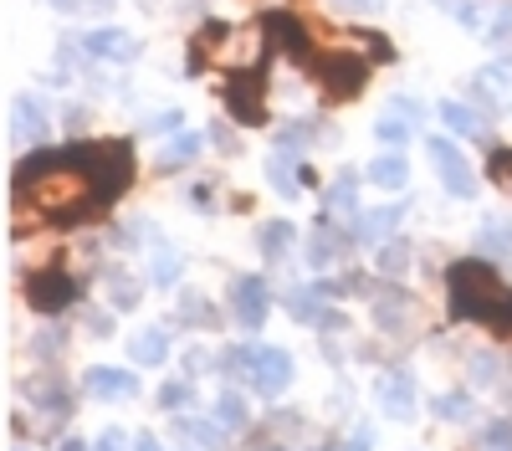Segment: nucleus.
I'll list each match as a JSON object with an SVG mask.
<instances>
[{"mask_svg": "<svg viewBox=\"0 0 512 451\" xmlns=\"http://www.w3.org/2000/svg\"><path fill=\"white\" fill-rule=\"evenodd\" d=\"M16 200H31V211L52 216V221H82L103 205L93 190V175L82 170L77 149L26 159V170L16 175Z\"/></svg>", "mask_w": 512, "mask_h": 451, "instance_id": "nucleus-1", "label": "nucleus"}, {"mask_svg": "<svg viewBox=\"0 0 512 451\" xmlns=\"http://www.w3.org/2000/svg\"><path fill=\"white\" fill-rule=\"evenodd\" d=\"M446 287H451V313L456 318H477L492 334H512V287L482 257L451 262Z\"/></svg>", "mask_w": 512, "mask_h": 451, "instance_id": "nucleus-2", "label": "nucleus"}, {"mask_svg": "<svg viewBox=\"0 0 512 451\" xmlns=\"http://www.w3.org/2000/svg\"><path fill=\"white\" fill-rule=\"evenodd\" d=\"M77 159L82 170L93 175V190L98 200H118L128 190V180H134V149H128L123 139H98V144H77Z\"/></svg>", "mask_w": 512, "mask_h": 451, "instance_id": "nucleus-3", "label": "nucleus"}, {"mask_svg": "<svg viewBox=\"0 0 512 451\" xmlns=\"http://www.w3.org/2000/svg\"><path fill=\"white\" fill-rule=\"evenodd\" d=\"M313 72H318V82H323V98H328V103L359 98L364 82H369V67H364L354 52H323V57L313 62Z\"/></svg>", "mask_w": 512, "mask_h": 451, "instance_id": "nucleus-4", "label": "nucleus"}, {"mask_svg": "<svg viewBox=\"0 0 512 451\" xmlns=\"http://www.w3.org/2000/svg\"><path fill=\"white\" fill-rule=\"evenodd\" d=\"M72 298H77L72 267H41V272L26 277V303H31L36 313H62Z\"/></svg>", "mask_w": 512, "mask_h": 451, "instance_id": "nucleus-5", "label": "nucleus"}, {"mask_svg": "<svg viewBox=\"0 0 512 451\" xmlns=\"http://www.w3.org/2000/svg\"><path fill=\"white\" fill-rule=\"evenodd\" d=\"M425 149H431L436 175H441V185H446L456 200H472V195H477V175H472V164H466V154H461L451 139H441V134H436Z\"/></svg>", "mask_w": 512, "mask_h": 451, "instance_id": "nucleus-6", "label": "nucleus"}, {"mask_svg": "<svg viewBox=\"0 0 512 451\" xmlns=\"http://www.w3.org/2000/svg\"><path fill=\"white\" fill-rule=\"evenodd\" d=\"M226 108L236 123H267V98H262V72H236L226 82Z\"/></svg>", "mask_w": 512, "mask_h": 451, "instance_id": "nucleus-7", "label": "nucleus"}, {"mask_svg": "<svg viewBox=\"0 0 512 451\" xmlns=\"http://www.w3.org/2000/svg\"><path fill=\"white\" fill-rule=\"evenodd\" d=\"M267 308H272V293H267L262 277H236L231 282V313H236L241 328H262Z\"/></svg>", "mask_w": 512, "mask_h": 451, "instance_id": "nucleus-8", "label": "nucleus"}, {"mask_svg": "<svg viewBox=\"0 0 512 451\" xmlns=\"http://www.w3.org/2000/svg\"><path fill=\"white\" fill-rule=\"evenodd\" d=\"M251 385L262 395H282L292 385V354L287 349H256V369H251Z\"/></svg>", "mask_w": 512, "mask_h": 451, "instance_id": "nucleus-9", "label": "nucleus"}, {"mask_svg": "<svg viewBox=\"0 0 512 451\" xmlns=\"http://www.w3.org/2000/svg\"><path fill=\"white\" fill-rule=\"evenodd\" d=\"M379 410L390 421H410L415 416V380L405 375V369H395V375L379 380Z\"/></svg>", "mask_w": 512, "mask_h": 451, "instance_id": "nucleus-10", "label": "nucleus"}, {"mask_svg": "<svg viewBox=\"0 0 512 451\" xmlns=\"http://www.w3.org/2000/svg\"><path fill=\"white\" fill-rule=\"evenodd\" d=\"M82 52L98 57V62H134L139 57V41L128 31H113V26H98L88 41H82Z\"/></svg>", "mask_w": 512, "mask_h": 451, "instance_id": "nucleus-11", "label": "nucleus"}, {"mask_svg": "<svg viewBox=\"0 0 512 451\" xmlns=\"http://www.w3.org/2000/svg\"><path fill=\"white\" fill-rule=\"evenodd\" d=\"M267 31L277 36V47L292 57V62H303V67H313L318 57L308 52V31H303V21H292L287 11H277V16H267Z\"/></svg>", "mask_w": 512, "mask_h": 451, "instance_id": "nucleus-12", "label": "nucleus"}, {"mask_svg": "<svg viewBox=\"0 0 512 451\" xmlns=\"http://www.w3.org/2000/svg\"><path fill=\"white\" fill-rule=\"evenodd\" d=\"M88 395H98V400H128V395H139V380L128 375V369L98 364V369H88Z\"/></svg>", "mask_w": 512, "mask_h": 451, "instance_id": "nucleus-13", "label": "nucleus"}, {"mask_svg": "<svg viewBox=\"0 0 512 451\" xmlns=\"http://www.w3.org/2000/svg\"><path fill=\"white\" fill-rule=\"evenodd\" d=\"M11 134L41 144V134H47V108H41L36 98H16L11 103Z\"/></svg>", "mask_w": 512, "mask_h": 451, "instance_id": "nucleus-14", "label": "nucleus"}, {"mask_svg": "<svg viewBox=\"0 0 512 451\" xmlns=\"http://www.w3.org/2000/svg\"><path fill=\"white\" fill-rule=\"evenodd\" d=\"M369 180H374L379 190H405V180H410L405 154H379V159L369 164Z\"/></svg>", "mask_w": 512, "mask_h": 451, "instance_id": "nucleus-15", "label": "nucleus"}, {"mask_svg": "<svg viewBox=\"0 0 512 451\" xmlns=\"http://www.w3.org/2000/svg\"><path fill=\"white\" fill-rule=\"evenodd\" d=\"M21 390H26L36 405H47L52 416H62V410H67V390H62V380H52V375H31Z\"/></svg>", "mask_w": 512, "mask_h": 451, "instance_id": "nucleus-16", "label": "nucleus"}, {"mask_svg": "<svg viewBox=\"0 0 512 451\" xmlns=\"http://www.w3.org/2000/svg\"><path fill=\"white\" fill-rule=\"evenodd\" d=\"M169 359V334L164 328H144V334H134V364H164Z\"/></svg>", "mask_w": 512, "mask_h": 451, "instance_id": "nucleus-17", "label": "nucleus"}, {"mask_svg": "<svg viewBox=\"0 0 512 451\" xmlns=\"http://www.w3.org/2000/svg\"><path fill=\"white\" fill-rule=\"evenodd\" d=\"M338 257H344V236L313 226V236H308V262H313V267H333Z\"/></svg>", "mask_w": 512, "mask_h": 451, "instance_id": "nucleus-18", "label": "nucleus"}, {"mask_svg": "<svg viewBox=\"0 0 512 451\" xmlns=\"http://www.w3.org/2000/svg\"><path fill=\"white\" fill-rule=\"evenodd\" d=\"M267 180H272V190L297 195V185H303V170L292 164V154H272V159H267Z\"/></svg>", "mask_w": 512, "mask_h": 451, "instance_id": "nucleus-19", "label": "nucleus"}, {"mask_svg": "<svg viewBox=\"0 0 512 451\" xmlns=\"http://www.w3.org/2000/svg\"><path fill=\"white\" fill-rule=\"evenodd\" d=\"M441 123H451V129H456V134H466V139H477V134L487 129V123H482L472 108H466V103H456V98H446V103H441Z\"/></svg>", "mask_w": 512, "mask_h": 451, "instance_id": "nucleus-20", "label": "nucleus"}, {"mask_svg": "<svg viewBox=\"0 0 512 451\" xmlns=\"http://www.w3.org/2000/svg\"><path fill=\"white\" fill-rule=\"evenodd\" d=\"M292 236H297V231H292V221H267L262 231H256V241H262V252H267L272 262H282V257H287Z\"/></svg>", "mask_w": 512, "mask_h": 451, "instance_id": "nucleus-21", "label": "nucleus"}, {"mask_svg": "<svg viewBox=\"0 0 512 451\" xmlns=\"http://www.w3.org/2000/svg\"><path fill=\"white\" fill-rule=\"evenodd\" d=\"M216 421H221L226 431H246V426H251V410H246V400H241L236 390H226V395L216 400Z\"/></svg>", "mask_w": 512, "mask_h": 451, "instance_id": "nucleus-22", "label": "nucleus"}, {"mask_svg": "<svg viewBox=\"0 0 512 451\" xmlns=\"http://www.w3.org/2000/svg\"><path fill=\"white\" fill-rule=\"evenodd\" d=\"M180 252L175 246H154V267H149V277H154V287H169V282H180Z\"/></svg>", "mask_w": 512, "mask_h": 451, "instance_id": "nucleus-23", "label": "nucleus"}, {"mask_svg": "<svg viewBox=\"0 0 512 451\" xmlns=\"http://www.w3.org/2000/svg\"><path fill=\"white\" fill-rule=\"evenodd\" d=\"M400 221H405V205H384V211L354 221V231H359V236H384V231H395Z\"/></svg>", "mask_w": 512, "mask_h": 451, "instance_id": "nucleus-24", "label": "nucleus"}, {"mask_svg": "<svg viewBox=\"0 0 512 451\" xmlns=\"http://www.w3.org/2000/svg\"><path fill=\"white\" fill-rule=\"evenodd\" d=\"M328 216H333V221H349V216H354V175H344V180L328 190ZM354 221H359V216H354Z\"/></svg>", "mask_w": 512, "mask_h": 451, "instance_id": "nucleus-25", "label": "nucleus"}, {"mask_svg": "<svg viewBox=\"0 0 512 451\" xmlns=\"http://www.w3.org/2000/svg\"><path fill=\"white\" fill-rule=\"evenodd\" d=\"M436 416L441 421H466V416H472V395H461V390H451V395H436Z\"/></svg>", "mask_w": 512, "mask_h": 451, "instance_id": "nucleus-26", "label": "nucleus"}, {"mask_svg": "<svg viewBox=\"0 0 512 451\" xmlns=\"http://www.w3.org/2000/svg\"><path fill=\"white\" fill-rule=\"evenodd\" d=\"M405 267H410V246H405V241H384V252H379V272L400 277Z\"/></svg>", "mask_w": 512, "mask_h": 451, "instance_id": "nucleus-27", "label": "nucleus"}, {"mask_svg": "<svg viewBox=\"0 0 512 451\" xmlns=\"http://www.w3.org/2000/svg\"><path fill=\"white\" fill-rule=\"evenodd\" d=\"M113 308H139V282L128 277V272H113Z\"/></svg>", "mask_w": 512, "mask_h": 451, "instance_id": "nucleus-28", "label": "nucleus"}, {"mask_svg": "<svg viewBox=\"0 0 512 451\" xmlns=\"http://www.w3.org/2000/svg\"><path fill=\"white\" fill-rule=\"evenodd\" d=\"M436 6H441V11H451L466 31H482V11L472 6V0H436Z\"/></svg>", "mask_w": 512, "mask_h": 451, "instance_id": "nucleus-29", "label": "nucleus"}, {"mask_svg": "<svg viewBox=\"0 0 512 451\" xmlns=\"http://www.w3.org/2000/svg\"><path fill=\"white\" fill-rule=\"evenodd\" d=\"M195 154H200V134H180L175 144H169V154H164V170H175V164H185Z\"/></svg>", "mask_w": 512, "mask_h": 451, "instance_id": "nucleus-30", "label": "nucleus"}, {"mask_svg": "<svg viewBox=\"0 0 512 451\" xmlns=\"http://www.w3.org/2000/svg\"><path fill=\"white\" fill-rule=\"evenodd\" d=\"M190 395H195L190 380H169V385L159 390V405H164V410H180V405H190Z\"/></svg>", "mask_w": 512, "mask_h": 451, "instance_id": "nucleus-31", "label": "nucleus"}, {"mask_svg": "<svg viewBox=\"0 0 512 451\" xmlns=\"http://www.w3.org/2000/svg\"><path fill=\"white\" fill-rule=\"evenodd\" d=\"M374 134H379L384 144H405V139H410V123H400L395 113H384V118L374 123Z\"/></svg>", "mask_w": 512, "mask_h": 451, "instance_id": "nucleus-32", "label": "nucleus"}, {"mask_svg": "<svg viewBox=\"0 0 512 451\" xmlns=\"http://www.w3.org/2000/svg\"><path fill=\"white\" fill-rule=\"evenodd\" d=\"M487 170H492V180H497L502 190H512V149H497Z\"/></svg>", "mask_w": 512, "mask_h": 451, "instance_id": "nucleus-33", "label": "nucleus"}, {"mask_svg": "<svg viewBox=\"0 0 512 451\" xmlns=\"http://www.w3.org/2000/svg\"><path fill=\"white\" fill-rule=\"evenodd\" d=\"M472 380H477V385H497V359L477 354V359H472Z\"/></svg>", "mask_w": 512, "mask_h": 451, "instance_id": "nucleus-34", "label": "nucleus"}, {"mask_svg": "<svg viewBox=\"0 0 512 451\" xmlns=\"http://www.w3.org/2000/svg\"><path fill=\"white\" fill-rule=\"evenodd\" d=\"M180 123H185V118H180V108H164L159 118H149V129H154V134H175Z\"/></svg>", "mask_w": 512, "mask_h": 451, "instance_id": "nucleus-35", "label": "nucleus"}, {"mask_svg": "<svg viewBox=\"0 0 512 451\" xmlns=\"http://www.w3.org/2000/svg\"><path fill=\"white\" fill-rule=\"evenodd\" d=\"M359 41H369V57H374V62H390V57H395V52H390V41H384L379 31H369V36H359Z\"/></svg>", "mask_w": 512, "mask_h": 451, "instance_id": "nucleus-36", "label": "nucleus"}, {"mask_svg": "<svg viewBox=\"0 0 512 451\" xmlns=\"http://www.w3.org/2000/svg\"><path fill=\"white\" fill-rule=\"evenodd\" d=\"M180 431H185L190 441H216V431H210V426H195V421H180Z\"/></svg>", "mask_w": 512, "mask_h": 451, "instance_id": "nucleus-37", "label": "nucleus"}, {"mask_svg": "<svg viewBox=\"0 0 512 451\" xmlns=\"http://www.w3.org/2000/svg\"><path fill=\"white\" fill-rule=\"evenodd\" d=\"M93 451H123V431H103Z\"/></svg>", "mask_w": 512, "mask_h": 451, "instance_id": "nucleus-38", "label": "nucleus"}, {"mask_svg": "<svg viewBox=\"0 0 512 451\" xmlns=\"http://www.w3.org/2000/svg\"><path fill=\"white\" fill-rule=\"evenodd\" d=\"M395 113H405V118H420V103H415V98H395Z\"/></svg>", "mask_w": 512, "mask_h": 451, "instance_id": "nucleus-39", "label": "nucleus"}, {"mask_svg": "<svg viewBox=\"0 0 512 451\" xmlns=\"http://www.w3.org/2000/svg\"><path fill=\"white\" fill-rule=\"evenodd\" d=\"M344 11H379V0H338Z\"/></svg>", "mask_w": 512, "mask_h": 451, "instance_id": "nucleus-40", "label": "nucleus"}, {"mask_svg": "<svg viewBox=\"0 0 512 451\" xmlns=\"http://www.w3.org/2000/svg\"><path fill=\"white\" fill-rule=\"evenodd\" d=\"M134 451H164V446H159V441H154V436H149V431H144V436H139V441H134Z\"/></svg>", "mask_w": 512, "mask_h": 451, "instance_id": "nucleus-41", "label": "nucleus"}, {"mask_svg": "<svg viewBox=\"0 0 512 451\" xmlns=\"http://www.w3.org/2000/svg\"><path fill=\"white\" fill-rule=\"evenodd\" d=\"M344 451H369V436H354V441H349Z\"/></svg>", "mask_w": 512, "mask_h": 451, "instance_id": "nucleus-42", "label": "nucleus"}, {"mask_svg": "<svg viewBox=\"0 0 512 451\" xmlns=\"http://www.w3.org/2000/svg\"><path fill=\"white\" fill-rule=\"evenodd\" d=\"M487 451H512V436H502V441H487Z\"/></svg>", "mask_w": 512, "mask_h": 451, "instance_id": "nucleus-43", "label": "nucleus"}, {"mask_svg": "<svg viewBox=\"0 0 512 451\" xmlns=\"http://www.w3.org/2000/svg\"><path fill=\"white\" fill-rule=\"evenodd\" d=\"M57 451H88V446H82V441H77V436H72V441H62V446H57Z\"/></svg>", "mask_w": 512, "mask_h": 451, "instance_id": "nucleus-44", "label": "nucleus"}, {"mask_svg": "<svg viewBox=\"0 0 512 451\" xmlns=\"http://www.w3.org/2000/svg\"><path fill=\"white\" fill-rule=\"evenodd\" d=\"M318 451H333V446H318Z\"/></svg>", "mask_w": 512, "mask_h": 451, "instance_id": "nucleus-45", "label": "nucleus"}]
</instances>
